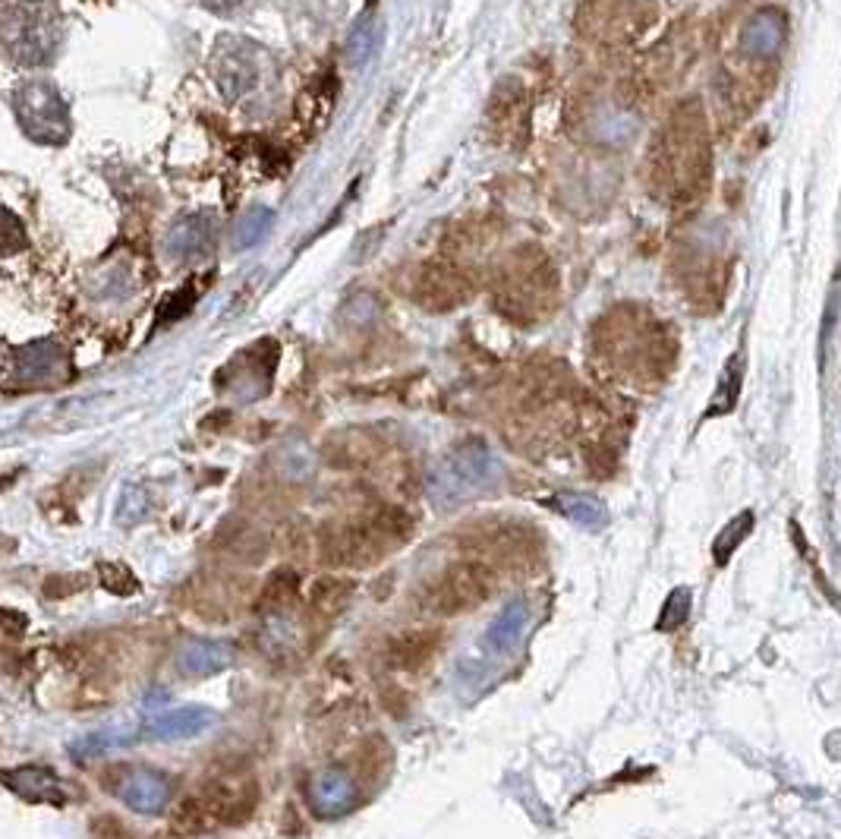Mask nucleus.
I'll return each instance as SVG.
<instances>
[{
    "label": "nucleus",
    "instance_id": "1",
    "mask_svg": "<svg viewBox=\"0 0 841 839\" xmlns=\"http://www.w3.org/2000/svg\"><path fill=\"white\" fill-rule=\"evenodd\" d=\"M258 804V783L256 777L243 767H227L215 773L205 786H199L196 796H189L177 818L174 827L196 837V833H208L218 827H237V823L250 821Z\"/></svg>",
    "mask_w": 841,
    "mask_h": 839
},
{
    "label": "nucleus",
    "instance_id": "2",
    "mask_svg": "<svg viewBox=\"0 0 841 839\" xmlns=\"http://www.w3.org/2000/svg\"><path fill=\"white\" fill-rule=\"evenodd\" d=\"M410 521L401 511H384L382 518L363 524H344V527H331L322 537V559L331 565H372L382 559L384 553H391L398 543L407 540Z\"/></svg>",
    "mask_w": 841,
    "mask_h": 839
},
{
    "label": "nucleus",
    "instance_id": "3",
    "mask_svg": "<svg viewBox=\"0 0 841 839\" xmlns=\"http://www.w3.org/2000/svg\"><path fill=\"white\" fill-rule=\"evenodd\" d=\"M489 597V575L476 562H460L441 572L439 578L426 587L422 603L444 616H458L463 609H473L476 603Z\"/></svg>",
    "mask_w": 841,
    "mask_h": 839
},
{
    "label": "nucleus",
    "instance_id": "4",
    "mask_svg": "<svg viewBox=\"0 0 841 839\" xmlns=\"http://www.w3.org/2000/svg\"><path fill=\"white\" fill-rule=\"evenodd\" d=\"M0 36L7 41V51L22 64H41L55 51L51 17L45 13V7H17L0 22Z\"/></svg>",
    "mask_w": 841,
    "mask_h": 839
},
{
    "label": "nucleus",
    "instance_id": "5",
    "mask_svg": "<svg viewBox=\"0 0 841 839\" xmlns=\"http://www.w3.org/2000/svg\"><path fill=\"white\" fill-rule=\"evenodd\" d=\"M492 467L495 458L489 448L479 446V442L463 446L460 451H454V458H448L444 467L439 470V477H436V496L444 499V503L460 499L463 492L479 489V486L486 484V480L492 477Z\"/></svg>",
    "mask_w": 841,
    "mask_h": 839
},
{
    "label": "nucleus",
    "instance_id": "6",
    "mask_svg": "<svg viewBox=\"0 0 841 839\" xmlns=\"http://www.w3.org/2000/svg\"><path fill=\"white\" fill-rule=\"evenodd\" d=\"M17 108L22 127L32 133L41 143H60V130L67 136V108L57 98V92L48 82H29L17 95Z\"/></svg>",
    "mask_w": 841,
    "mask_h": 839
},
{
    "label": "nucleus",
    "instance_id": "7",
    "mask_svg": "<svg viewBox=\"0 0 841 839\" xmlns=\"http://www.w3.org/2000/svg\"><path fill=\"white\" fill-rule=\"evenodd\" d=\"M114 796H120L136 814H162L174 799V780L151 767H127Z\"/></svg>",
    "mask_w": 841,
    "mask_h": 839
},
{
    "label": "nucleus",
    "instance_id": "8",
    "mask_svg": "<svg viewBox=\"0 0 841 839\" xmlns=\"http://www.w3.org/2000/svg\"><path fill=\"white\" fill-rule=\"evenodd\" d=\"M306 802H310L312 814H319V818H344L356 804V783H353L348 770L325 767V770L310 777Z\"/></svg>",
    "mask_w": 841,
    "mask_h": 839
},
{
    "label": "nucleus",
    "instance_id": "9",
    "mask_svg": "<svg viewBox=\"0 0 841 839\" xmlns=\"http://www.w3.org/2000/svg\"><path fill=\"white\" fill-rule=\"evenodd\" d=\"M234 666V647L212 637H189L177 651V672L186 679H208Z\"/></svg>",
    "mask_w": 841,
    "mask_h": 839
},
{
    "label": "nucleus",
    "instance_id": "10",
    "mask_svg": "<svg viewBox=\"0 0 841 839\" xmlns=\"http://www.w3.org/2000/svg\"><path fill=\"white\" fill-rule=\"evenodd\" d=\"M788 22L782 10H760L741 29V51L747 57H775L785 48Z\"/></svg>",
    "mask_w": 841,
    "mask_h": 839
},
{
    "label": "nucleus",
    "instance_id": "11",
    "mask_svg": "<svg viewBox=\"0 0 841 839\" xmlns=\"http://www.w3.org/2000/svg\"><path fill=\"white\" fill-rule=\"evenodd\" d=\"M215 723V713L205 708H180V710H165L158 716H151L143 735L148 739H193Z\"/></svg>",
    "mask_w": 841,
    "mask_h": 839
},
{
    "label": "nucleus",
    "instance_id": "12",
    "mask_svg": "<svg viewBox=\"0 0 841 839\" xmlns=\"http://www.w3.org/2000/svg\"><path fill=\"white\" fill-rule=\"evenodd\" d=\"M0 780L17 789L19 796L32 799V802H55L60 804L67 799V786L60 783V777L45 770V767H19L10 773H0Z\"/></svg>",
    "mask_w": 841,
    "mask_h": 839
},
{
    "label": "nucleus",
    "instance_id": "13",
    "mask_svg": "<svg viewBox=\"0 0 841 839\" xmlns=\"http://www.w3.org/2000/svg\"><path fill=\"white\" fill-rule=\"evenodd\" d=\"M300 594V575L293 568H277L272 578L262 584L256 609L262 616H281Z\"/></svg>",
    "mask_w": 841,
    "mask_h": 839
},
{
    "label": "nucleus",
    "instance_id": "14",
    "mask_svg": "<svg viewBox=\"0 0 841 839\" xmlns=\"http://www.w3.org/2000/svg\"><path fill=\"white\" fill-rule=\"evenodd\" d=\"M741 373H744V357L732 354L728 357V363H725V370H722V375H718V386H715L713 392V404H710V417L732 411L737 394H741V379H744Z\"/></svg>",
    "mask_w": 841,
    "mask_h": 839
},
{
    "label": "nucleus",
    "instance_id": "15",
    "mask_svg": "<svg viewBox=\"0 0 841 839\" xmlns=\"http://www.w3.org/2000/svg\"><path fill=\"white\" fill-rule=\"evenodd\" d=\"M350 599V584L348 581H319L312 591L310 606L319 616H338Z\"/></svg>",
    "mask_w": 841,
    "mask_h": 839
},
{
    "label": "nucleus",
    "instance_id": "16",
    "mask_svg": "<svg viewBox=\"0 0 841 839\" xmlns=\"http://www.w3.org/2000/svg\"><path fill=\"white\" fill-rule=\"evenodd\" d=\"M750 530H753V515L750 511H744V515H737L718 537H715L713 543V559L718 562V565H725V562L732 559V553L744 543V537H747Z\"/></svg>",
    "mask_w": 841,
    "mask_h": 839
},
{
    "label": "nucleus",
    "instance_id": "17",
    "mask_svg": "<svg viewBox=\"0 0 841 839\" xmlns=\"http://www.w3.org/2000/svg\"><path fill=\"white\" fill-rule=\"evenodd\" d=\"M524 622H527L524 603H517V606H508V609H505V613H501V616L492 622V628H489V644H492L495 651H505V647L511 644L514 637L520 634Z\"/></svg>",
    "mask_w": 841,
    "mask_h": 839
},
{
    "label": "nucleus",
    "instance_id": "18",
    "mask_svg": "<svg viewBox=\"0 0 841 839\" xmlns=\"http://www.w3.org/2000/svg\"><path fill=\"white\" fill-rule=\"evenodd\" d=\"M436 647V641H432V634H413V637H407L401 641L394 653H391V660H394V666H407V670H413V666H420L422 660L432 653Z\"/></svg>",
    "mask_w": 841,
    "mask_h": 839
},
{
    "label": "nucleus",
    "instance_id": "19",
    "mask_svg": "<svg viewBox=\"0 0 841 839\" xmlns=\"http://www.w3.org/2000/svg\"><path fill=\"white\" fill-rule=\"evenodd\" d=\"M98 578H101V584L108 587L110 594H136V587H139V581L133 578V572H129L127 565H120V562H101L98 565Z\"/></svg>",
    "mask_w": 841,
    "mask_h": 839
},
{
    "label": "nucleus",
    "instance_id": "20",
    "mask_svg": "<svg viewBox=\"0 0 841 839\" xmlns=\"http://www.w3.org/2000/svg\"><path fill=\"white\" fill-rule=\"evenodd\" d=\"M375 45H379V29H375L372 19H363L353 29V36H350V60L353 64H366L369 55L375 51Z\"/></svg>",
    "mask_w": 841,
    "mask_h": 839
},
{
    "label": "nucleus",
    "instance_id": "21",
    "mask_svg": "<svg viewBox=\"0 0 841 839\" xmlns=\"http://www.w3.org/2000/svg\"><path fill=\"white\" fill-rule=\"evenodd\" d=\"M691 613V591H684V587H677L672 597L665 599V606H662V618H658V628H675L684 622V616Z\"/></svg>",
    "mask_w": 841,
    "mask_h": 839
},
{
    "label": "nucleus",
    "instance_id": "22",
    "mask_svg": "<svg viewBox=\"0 0 841 839\" xmlns=\"http://www.w3.org/2000/svg\"><path fill=\"white\" fill-rule=\"evenodd\" d=\"M86 591V578L82 575H55V578L45 581V594L55 599L70 597V594H79Z\"/></svg>",
    "mask_w": 841,
    "mask_h": 839
},
{
    "label": "nucleus",
    "instance_id": "23",
    "mask_svg": "<svg viewBox=\"0 0 841 839\" xmlns=\"http://www.w3.org/2000/svg\"><path fill=\"white\" fill-rule=\"evenodd\" d=\"M92 839H136V833L120 818L101 814L92 821Z\"/></svg>",
    "mask_w": 841,
    "mask_h": 839
},
{
    "label": "nucleus",
    "instance_id": "24",
    "mask_svg": "<svg viewBox=\"0 0 841 839\" xmlns=\"http://www.w3.org/2000/svg\"><path fill=\"white\" fill-rule=\"evenodd\" d=\"M26 625L29 622L19 616L17 609H0V644H17L26 634Z\"/></svg>",
    "mask_w": 841,
    "mask_h": 839
},
{
    "label": "nucleus",
    "instance_id": "25",
    "mask_svg": "<svg viewBox=\"0 0 841 839\" xmlns=\"http://www.w3.org/2000/svg\"><path fill=\"white\" fill-rule=\"evenodd\" d=\"M561 508L567 515L580 518V521H593V518H603V508L593 503V499H584V496H565L561 499Z\"/></svg>",
    "mask_w": 841,
    "mask_h": 839
}]
</instances>
